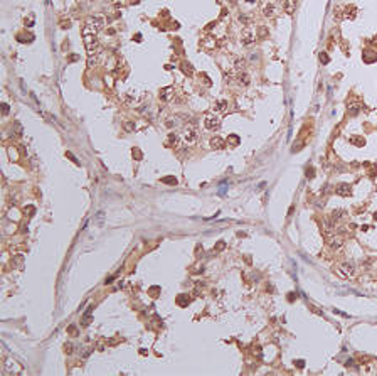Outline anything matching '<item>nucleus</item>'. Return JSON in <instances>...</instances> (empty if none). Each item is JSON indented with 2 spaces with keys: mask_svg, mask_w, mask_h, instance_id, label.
<instances>
[{
  "mask_svg": "<svg viewBox=\"0 0 377 376\" xmlns=\"http://www.w3.org/2000/svg\"><path fill=\"white\" fill-rule=\"evenodd\" d=\"M103 29V19L99 17H89L88 19V26L84 29V34H96L98 30Z\"/></svg>",
  "mask_w": 377,
  "mask_h": 376,
  "instance_id": "1",
  "label": "nucleus"
},
{
  "mask_svg": "<svg viewBox=\"0 0 377 376\" xmlns=\"http://www.w3.org/2000/svg\"><path fill=\"white\" fill-rule=\"evenodd\" d=\"M184 140L187 143H194L197 140V130L195 128H192V127H188V128H185L184 130Z\"/></svg>",
  "mask_w": 377,
  "mask_h": 376,
  "instance_id": "2",
  "label": "nucleus"
},
{
  "mask_svg": "<svg viewBox=\"0 0 377 376\" xmlns=\"http://www.w3.org/2000/svg\"><path fill=\"white\" fill-rule=\"evenodd\" d=\"M84 44H86L88 51L93 52V49L96 47V37H94V34H84Z\"/></svg>",
  "mask_w": 377,
  "mask_h": 376,
  "instance_id": "3",
  "label": "nucleus"
},
{
  "mask_svg": "<svg viewBox=\"0 0 377 376\" xmlns=\"http://www.w3.org/2000/svg\"><path fill=\"white\" fill-rule=\"evenodd\" d=\"M253 39H254V34L251 32L249 29H244L243 36H241V42H243V44H246V46H247V44H251V42H253Z\"/></svg>",
  "mask_w": 377,
  "mask_h": 376,
  "instance_id": "4",
  "label": "nucleus"
},
{
  "mask_svg": "<svg viewBox=\"0 0 377 376\" xmlns=\"http://www.w3.org/2000/svg\"><path fill=\"white\" fill-rule=\"evenodd\" d=\"M206 127L209 128V130H216V128L219 127V120L216 117H207L206 118Z\"/></svg>",
  "mask_w": 377,
  "mask_h": 376,
  "instance_id": "5",
  "label": "nucleus"
},
{
  "mask_svg": "<svg viewBox=\"0 0 377 376\" xmlns=\"http://www.w3.org/2000/svg\"><path fill=\"white\" fill-rule=\"evenodd\" d=\"M210 147H212V149H224V140H222L221 137H214V139L210 140Z\"/></svg>",
  "mask_w": 377,
  "mask_h": 376,
  "instance_id": "6",
  "label": "nucleus"
},
{
  "mask_svg": "<svg viewBox=\"0 0 377 376\" xmlns=\"http://www.w3.org/2000/svg\"><path fill=\"white\" fill-rule=\"evenodd\" d=\"M295 7H296V0H286V4H285V12H286V14H293Z\"/></svg>",
  "mask_w": 377,
  "mask_h": 376,
  "instance_id": "7",
  "label": "nucleus"
},
{
  "mask_svg": "<svg viewBox=\"0 0 377 376\" xmlns=\"http://www.w3.org/2000/svg\"><path fill=\"white\" fill-rule=\"evenodd\" d=\"M275 10H276L275 4H268L265 7V10H263V14H265L266 17H271V15H275Z\"/></svg>",
  "mask_w": 377,
  "mask_h": 376,
  "instance_id": "8",
  "label": "nucleus"
},
{
  "mask_svg": "<svg viewBox=\"0 0 377 376\" xmlns=\"http://www.w3.org/2000/svg\"><path fill=\"white\" fill-rule=\"evenodd\" d=\"M237 81H239V84H243V86H247V84H249V76H247V73H241L239 76H237Z\"/></svg>",
  "mask_w": 377,
  "mask_h": 376,
  "instance_id": "9",
  "label": "nucleus"
},
{
  "mask_svg": "<svg viewBox=\"0 0 377 376\" xmlns=\"http://www.w3.org/2000/svg\"><path fill=\"white\" fill-rule=\"evenodd\" d=\"M172 91H174L172 88H165V90H162V91H160V98H162V100H168V98L172 96V95H170Z\"/></svg>",
  "mask_w": 377,
  "mask_h": 376,
  "instance_id": "10",
  "label": "nucleus"
},
{
  "mask_svg": "<svg viewBox=\"0 0 377 376\" xmlns=\"http://www.w3.org/2000/svg\"><path fill=\"white\" fill-rule=\"evenodd\" d=\"M244 66H246V62H244V59H241V58H237L234 61V69H244Z\"/></svg>",
  "mask_w": 377,
  "mask_h": 376,
  "instance_id": "11",
  "label": "nucleus"
},
{
  "mask_svg": "<svg viewBox=\"0 0 377 376\" xmlns=\"http://www.w3.org/2000/svg\"><path fill=\"white\" fill-rule=\"evenodd\" d=\"M348 189V186L347 184H342V186H338V189H337V192L338 194H342V196H347V194H350V191H347Z\"/></svg>",
  "mask_w": 377,
  "mask_h": 376,
  "instance_id": "12",
  "label": "nucleus"
},
{
  "mask_svg": "<svg viewBox=\"0 0 377 376\" xmlns=\"http://www.w3.org/2000/svg\"><path fill=\"white\" fill-rule=\"evenodd\" d=\"M202 44H204V46H206V47H214V46H216V40L212 39V37H207V39L204 40Z\"/></svg>",
  "mask_w": 377,
  "mask_h": 376,
  "instance_id": "13",
  "label": "nucleus"
},
{
  "mask_svg": "<svg viewBox=\"0 0 377 376\" xmlns=\"http://www.w3.org/2000/svg\"><path fill=\"white\" fill-rule=\"evenodd\" d=\"M342 268H345V272H347V273H354V265L345 263V265H342Z\"/></svg>",
  "mask_w": 377,
  "mask_h": 376,
  "instance_id": "14",
  "label": "nucleus"
},
{
  "mask_svg": "<svg viewBox=\"0 0 377 376\" xmlns=\"http://www.w3.org/2000/svg\"><path fill=\"white\" fill-rule=\"evenodd\" d=\"M163 182H168V184H177V179H174V177H168V179H163Z\"/></svg>",
  "mask_w": 377,
  "mask_h": 376,
  "instance_id": "15",
  "label": "nucleus"
},
{
  "mask_svg": "<svg viewBox=\"0 0 377 376\" xmlns=\"http://www.w3.org/2000/svg\"><path fill=\"white\" fill-rule=\"evenodd\" d=\"M320 61H322V62H328V56H325V52H322V56H320Z\"/></svg>",
  "mask_w": 377,
  "mask_h": 376,
  "instance_id": "16",
  "label": "nucleus"
},
{
  "mask_svg": "<svg viewBox=\"0 0 377 376\" xmlns=\"http://www.w3.org/2000/svg\"><path fill=\"white\" fill-rule=\"evenodd\" d=\"M224 106H226V101H221V103H219V108L217 110H224Z\"/></svg>",
  "mask_w": 377,
  "mask_h": 376,
  "instance_id": "17",
  "label": "nucleus"
},
{
  "mask_svg": "<svg viewBox=\"0 0 377 376\" xmlns=\"http://www.w3.org/2000/svg\"><path fill=\"white\" fill-rule=\"evenodd\" d=\"M98 221H99V223L103 221V213H98Z\"/></svg>",
  "mask_w": 377,
  "mask_h": 376,
  "instance_id": "18",
  "label": "nucleus"
},
{
  "mask_svg": "<svg viewBox=\"0 0 377 376\" xmlns=\"http://www.w3.org/2000/svg\"><path fill=\"white\" fill-rule=\"evenodd\" d=\"M133 128H135V127H133L131 123H126V130H133Z\"/></svg>",
  "mask_w": 377,
  "mask_h": 376,
  "instance_id": "19",
  "label": "nucleus"
},
{
  "mask_svg": "<svg viewBox=\"0 0 377 376\" xmlns=\"http://www.w3.org/2000/svg\"><path fill=\"white\" fill-rule=\"evenodd\" d=\"M4 113H5V115L9 113V106H7V105H4Z\"/></svg>",
  "mask_w": 377,
  "mask_h": 376,
  "instance_id": "20",
  "label": "nucleus"
}]
</instances>
